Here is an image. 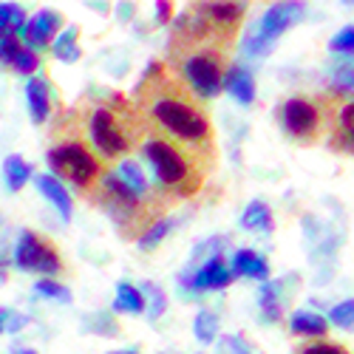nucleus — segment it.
Listing matches in <instances>:
<instances>
[{
    "label": "nucleus",
    "mask_w": 354,
    "mask_h": 354,
    "mask_svg": "<svg viewBox=\"0 0 354 354\" xmlns=\"http://www.w3.org/2000/svg\"><path fill=\"white\" fill-rule=\"evenodd\" d=\"M136 111L142 113L145 128L216 156L213 125L201 102L187 91V85L179 77L165 71L162 63H151L147 74L139 80Z\"/></svg>",
    "instance_id": "1"
},
{
    "label": "nucleus",
    "mask_w": 354,
    "mask_h": 354,
    "mask_svg": "<svg viewBox=\"0 0 354 354\" xmlns=\"http://www.w3.org/2000/svg\"><path fill=\"white\" fill-rule=\"evenodd\" d=\"M139 153L153 173L156 190L167 198H193L204 187V179H207L216 162V156L201 153L182 142H173L151 128H145Z\"/></svg>",
    "instance_id": "2"
},
{
    "label": "nucleus",
    "mask_w": 354,
    "mask_h": 354,
    "mask_svg": "<svg viewBox=\"0 0 354 354\" xmlns=\"http://www.w3.org/2000/svg\"><path fill=\"white\" fill-rule=\"evenodd\" d=\"M85 139L94 147V153L102 162H116L120 156L139 147L145 136V120L136 105L122 102L113 97L108 102H94L85 113Z\"/></svg>",
    "instance_id": "3"
},
{
    "label": "nucleus",
    "mask_w": 354,
    "mask_h": 354,
    "mask_svg": "<svg viewBox=\"0 0 354 354\" xmlns=\"http://www.w3.org/2000/svg\"><path fill=\"white\" fill-rule=\"evenodd\" d=\"M94 204L111 216V221L116 224L125 239H136L156 221V216L162 213L165 207V196H156V198H142L136 193H131L120 179L113 176V170H105L102 179L97 185V190L88 196Z\"/></svg>",
    "instance_id": "4"
},
{
    "label": "nucleus",
    "mask_w": 354,
    "mask_h": 354,
    "mask_svg": "<svg viewBox=\"0 0 354 354\" xmlns=\"http://www.w3.org/2000/svg\"><path fill=\"white\" fill-rule=\"evenodd\" d=\"M173 68L179 71L182 82L196 100H213L224 88V71H227V48L216 40H204L185 48H170Z\"/></svg>",
    "instance_id": "5"
},
{
    "label": "nucleus",
    "mask_w": 354,
    "mask_h": 354,
    "mask_svg": "<svg viewBox=\"0 0 354 354\" xmlns=\"http://www.w3.org/2000/svg\"><path fill=\"white\" fill-rule=\"evenodd\" d=\"M46 162H48V170H51L54 179L68 182L82 196H91L102 179V173H105V162L94 153V147L80 133L57 139L48 147Z\"/></svg>",
    "instance_id": "6"
},
{
    "label": "nucleus",
    "mask_w": 354,
    "mask_h": 354,
    "mask_svg": "<svg viewBox=\"0 0 354 354\" xmlns=\"http://www.w3.org/2000/svg\"><path fill=\"white\" fill-rule=\"evenodd\" d=\"M306 15V6L304 3H272L267 12H263L261 23H255L247 37H244V54L250 57H263V54H270L275 40L286 32L289 26H295L301 17Z\"/></svg>",
    "instance_id": "7"
},
{
    "label": "nucleus",
    "mask_w": 354,
    "mask_h": 354,
    "mask_svg": "<svg viewBox=\"0 0 354 354\" xmlns=\"http://www.w3.org/2000/svg\"><path fill=\"white\" fill-rule=\"evenodd\" d=\"M281 125L289 139L301 145H315L326 125V111L309 97H292L281 105Z\"/></svg>",
    "instance_id": "8"
},
{
    "label": "nucleus",
    "mask_w": 354,
    "mask_h": 354,
    "mask_svg": "<svg viewBox=\"0 0 354 354\" xmlns=\"http://www.w3.org/2000/svg\"><path fill=\"white\" fill-rule=\"evenodd\" d=\"M15 263L26 272H43V275L63 272V258L57 252V247L35 230L20 232V241L15 250Z\"/></svg>",
    "instance_id": "9"
},
{
    "label": "nucleus",
    "mask_w": 354,
    "mask_h": 354,
    "mask_svg": "<svg viewBox=\"0 0 354 354\" xmlns=\"http://www.w3.org/2000/svg\"><path fill=\"white\" fill-rule=\"evenodd\" d=\"M204 20H207L213 37L227 48L235 37V32H239V26L247 15V3H227V0H218V3H198L196 6Z\"/></svg>",
    "instance_id": "10"
},
{
    "label": "nucleus",
    "mask_w": 354,
    "mask_h": 354,
    "mask_svg": "<svg viewBox=\"0 0 354 354\" xmlns=\"http://www.w3.org/2000/svg\"><path fill=\"white\" fill-rule=\"evenodd\" d=\"M60 28H63V17L57 15V12H51V9H43V12H37L35 17L26 20V26L17 32V40H23L26 48L37 51V48H46L48 40H51L57 32H60Z\"/></svg>",
    "instance_id": "11"
},
{
    "label": "nucleus",
    "mask_w": 354,
    "mask_h": 354,
    "mask_svg": "<svg viewBox=\"0 0 354 354\" xmlns=\"http://www.w3.org/2000/svg\"><path fill=\"white\" fill-rule=\"evenodd\" d=\"M179 281L182 286H190V289H224L232 283V270L227 267V261L221 255H210L198 270H193V275L185 272Z\"/></svg>",
    "instance_id": "12"
},
{
    "label": "nucleus",
    "mask_w": 354,
    "mask_h": 354,
    "mask_svg": "<svg viewBox=\"0 0 354 354\" xmlns=\"http://www.w3.org/2000/svg\"><path fill=\"white\" fill-rule=\"evenodd\" d=\"M326 125L332 128L329 145L335 151L354 153V100L340 102L335 111H326Z\"/></svg>",
    "instance_id": "13"
},
{
    "label": "nucleus",
    "mask_w": 354,
    "mask_h": 354,
    "mask_svg": "<svg viewBox=\"0 0 354 354\" xmlns=\"http://www.w3.org/2000/svg\"><path fill=\"white\" fill-rule=\"evenodd\" d=\"M113 176H116V179H120L131 193H136V196H142V198H156V196H162L151 182H147L145 170H142L133 159L116 162V165H113ZM165 198H167V196H165Z\"/></svg>",
    "instance_id": "14"
},
{
    "label": "nucleus",
    "mask_w": 354,
    "mask_h": 354,
    "mask_svg": "<svg viewBox=\"0 0 354 354\" xmlns=\"http://www.w3.org/2000/svg\"><path fill=\"white\" fill-rule=\"evenodd\" d=\"M26 102H28V116H32V122L43 125L51 113V94H48V82L43 77H28Z\"/></svg>",
    "instance_id": "15"
},
{
    "label": "nucleus",
    "mask_w": 354,
    "mask_h": 354,
    "mask_svg": "<svg viewBox=\"0 0 354 354\" xmlns=\"http://www.w3.org/2000/svg\"><path fill=\"white\" fill-rule=\"evenodd\" d=\"M224 88L230 91L232 100H239L244 105H250L255 100V82H252V74L247 66H239V63L230 66L224 71Z\"/></svg>",
    "instance_id": "16"
},
{
    "label": "nucleus",
    "mask_w": 354,
    "mask_h": 354,
    "mask_svg": "<svg viewBox=\"0 0 354 354\" xmlns=\"http://www.w3.org/2000/svg\"><path fill=\"white\" fill-rule=\"evenodd\" d=\"M232 275H241V278H252V281H267L270 278V263L263 255L252 252V250H239L232 255Z\"/></svg>",
    "instance_id": "17"
},
{
    "label": "nucleus",
    "mask_w": 354,
    "mask_h": 354,
    "mask_svg": "<svg viewBox=\"0 0 354 354\" xmlns=\"http://www.w3.org/2000/svg\"><path fill=\"white\" fill-rule=\"evenodd\" d=\"M35 182H37V187H40V193L54 204L57 210H60V216L63 218H71V210H74V204H71V196H68V190H66V185L60 182V179H54L51 173H40V176H35Z\"/></svg>",
    "instance_id": "18"
},
{
    "label": "nucleus",
    "mask_w": 354,
    "mask_h": 354,
    "mask_svg": "<svg viewBox=\"0 0 354 354\" xmlns=\"http://www.w3.org/2000/svg\"><path fill=\"white\" fill-rule=\"evenodd\" d=\"M289 329H292V335H301V337H323L329 332V320L317 312L298 309L289 317Z\"/></svg>",
    "instance_id": "19"
},
{
    "label": "nucleus",
    "mask_w": 354,
    "mask_h": 354,
    "mask_svg": "<svg viewBox=\"0 0 354 354\" xmlns=\"http://www.w3.org/2000/svg\"><path fill=\"white\" fill-rule=\"evenodd\" d=\"M80 32L77 28H66V32H60L54 37L51 43V54L57 57V60H63V63H77L80 60Z\"/></svg>",
    "instance_id": "20"
},
{
    "label": "nucleus",
    "mask_w": 354,
    "mask_h": 354,
    "mask_svg": "<svg viewBox=\"0 0 354 354\" xmlns=\"http://www.w3.org/2000/svg\"><path fill=\"white\" fill-rule=\"evenodd\" d=\"M241 227L250 232H272V213L263 201H252L241 216Z\"/></svg>",
    "instance_id": "21"
},
{
    "label": "nucleus",
    "mask_w": 354,
    "mask_h": 354,
    "mask_svg": "<svg viewBox=\"0 0 354 354\" xmlns=\"http://www.w3.org/2000/svg\"><path fill=\"white\" fill-rule=\"evenodd\" d=\"M3 176H6V187L9 190H20L28 179H32V165L20 156H6L3 162Z\"/></svg>",
    "instance_id": "22"
},
{
    "label": "nucleus",
    "mask_w": 354,
    "mask_h": 354,
    "mask_svg": "<svg viewBox=\"0 0 354 354\" xmlns=\"http://www.w3.org/2000/svg\"><path fill=\"white\" fill-rule=\"evenodd\" d=\"M145 309V298L142 292L131 283H120L116 286V301H113V312H131V315H139Z\"/></svg>",
    "instance_id": "23"
},
{
    "label": "nucleus",
    "mask_w": 354,
    "mask_h": 354,
    "mask_svg": "<svg viewBox=\"0 0 354 354\" xmlns=\"http://www.w3.org/2000/svg\"><path fill=\"white\" fill-rule=\"evenodd\" d=\"M193 329H196V337L201 343H213L218 337V317L210 312V309H201L196 315V323H193Z\"/></svg>",
    "instance_id": "24"
},
{
    "label": "nucleus",
    "mask_w": 354,
    "mask_h": 354,
    "mask_svg": "<svg viewBox=\"0 0 354 354\" xmlns=\"http://www.w3.org/2000/svg\"><path fill=\"white\" fill-rule=\"evenodd\" d=\"M170 230H173V221H170V218H156L151 227H147V230L139 235V250H153Z\"/></svg>",
    "instance_id": "25"
},
{
    "label": "nucleus",
    "mask_w": 354,
    "mask_h": 354,
    "mask_svg": "<svg viewBox=\"0 0 354 354\" xmlns=\"http://www.w3.org/2000/svg\"><path fill=\"white\" fill-rule=\"evenodd\" d=\"M26 12L17 6V3H0V28H9V32H20L26 26Z\"/></svg>",
    "instance_id": "26"
},
{
    "label": "nucleus",
    "mask_w": 354,
    "mask_h": 354,
    "mask_svg": "<svg viewBox=\"0 0 354 354\" xmlns=\"http://www.w3.org/2000/svg\"><path fill=\"white\" fill-rule=\"evenodd\" d=\"M12 68H15L17 74L32 77V74L40 68V57H37V51H32V48L20 46V51L15 54V60H12Z\"/></svg>",
    "instance_id": "27"
},
{
    "label": "nucleus",
    "mask_w": 354,
    "mask_h": 354,
    "mask_svg": "<svg viewBox=\"0 0 354 354\" xmlns=\"http://www.w3.org/2000/svg\"><path fill=\"white\" fill-rule=\"evenodd\" d=\"M20 40L15 32H9V28H0V66H12L15 54L20 51Z\"/></svg>",
    "instance_id": "28"
},
{
    "label": "nucleus",
    "mask_w": 354,
    "mask_h": 354,
    "mask_svg": "<svg viewBox=\"0 0 354 354\" xmlns=\"http://www.w3.org/2000/svg\"><path fill=\"white\" fill-rule=\"evenodd\" d=\"M261 309L267 320H281V306H278V283H267L261 289Z\"/></svg>",
    "instance_id": "29"
},
{
    "label": "nucleus",
    "mask_w": 354,
    "mask_h": 354,
    "mask_svg": "<svg viewBox=\"0 0 354 354\" xmlns=\"http://www.w3.org/2000/svg\"><path fill=\"white\" fill-rule=\"evenodd\" d=\"M329 48H332L335 54H340V57H354V26L340 28V32L332 37Z\"/></svg>",
    "instance_id": "30"
},
{
    "label": "nucleus",
    "mask_w": 354,
    "mask_h": 354,
    "mask_svg": "<svg viewBox=\"0 0 354 354\" xmlns=\"http://www.w3.org/2000/svg\"><path fill=\"white\" fill-rule=\"evenodd\" d=\"M37 292L43 295V298H51V301H60V304H68L71 301V292L63 286V283H57L51 278H43L37 281Z\"/></svg>",
    "instance_id": "31"
},
{
    "label": "nucleus",
    "mask_w": 354,
    "mask_h": 354,
    "mask_svg": "<svg viewBox=\"0 0 354 354\" xmlns=\"http://www.w3.org/2000/svg\"><path fill=\"white\" fill-rule=\"evenodd\" d=\"M329 320L335 323V326H340V329H354V301H343V304H337L332 312H329Z\"/></svg>",
    "instance_id": "32"
},
{
    "label": "nucleus",
    "mask_w": 354,
    "mask_h": 354,
    "mask_svg": "<svg viewBox=\"0 0 354 354\" xmlns=\"http://www.w3.org/2000/svg\"><path fill=\"white\" fill-rule=\"evenodd\" d=\"M139 292H145L142 298H151V304H153V306H151V317L156 320V317L165 312V295H162V289H159L156 283H151V281H147V283H145Z\"/></svg>",
    "instance_id": "33"
},
{
    "label": "nucleus",
    "mask_w": 354,
    "mask_h": 354,
    "mask_svg": "<svg viewBox=\"0 0 354 354\" xmlns=\"http://www.w3.org/2000/svg\"><path fill=\"white\" fill-rule=\"evenodd\" d=\"M298 354H348V348H343L337 343H329V340H317V343L304 346Z\"/></svg>",
    "instance_id": "34"
},
{
    "label": "nucleus",
    "mask_w": 354,
    "mask_h": 354,
    "mask_svg": "<svg viewBox=\"0 0 354 354\" xmlns=\"http://www.w3.org/2000/svg\"><path fill=\"white\" fill-rule=\"evenodd\" d=\"M0 317H3V332H17L26 326V317L20 312H6V309H0Z\"/></svg>",
    "instance_id": "35"
},
{
    "label": "nucleus",
    "mask_w": 354,
    "mask_h": 354,
    "mask_svg": "<svg viewBox=\"0 0 354 354\" xmlns=\"http://www.w3.org/2000/svg\"><path fill=\"white\" fill-rule=\"evenodd\" d=\"M224 351H227V354H252L241 337H227V340H224Z\"/></svg>",
    "instance_id": "36"
},
{
    "label": "nucleus",
    "mask_w": 354,
    "mask_h": 354,
    "mask_svg": "<svg viewBox=\"0 0 354 354\" xmlns=\"http://www.w3.org/2000/svg\"><path fill=\"white\" fill-rule=\"evenodd\" d=\"M156 15H159V23H162V26H167V23H170V17H173V6L162 0V3H156Z\"/></svg>",
    "instance_id": "37"
},
{
    "label": "nucleus",
    "mask_w": 354,
    "mask_h": 354,
    "mask_svg": "<svg viewBox=\"0 0 354 354\" xmlns=\"http://www.w3.org/2000/svg\"><path fill=\"white\" fill-rule=\"evenodd\" d=\"M6 281V263H0V283Z\"/></svg>",
    "instance_id": "38"
},
{
    "label": "nucleus",
    "mask_w": 354,
    "mask_h": 354,
    "mask_svg": "<svg viewBox=\"0 0 354 354\" xmlns=\"http://www.w3.org/2000/svg\"><path fill=\"white\" fill-rule=\"evenodd\" d=\"M15 354H37L35 348H20V351H15Z\"/></svg>",
    "instance_id": "39"
},
{
    "label": "nucleus",
    "mask_w": 354,
    "mask_h": 354,
    "mask_svg": "<svg viewBox=\"0 0 354 354\" xmlns=\"http://www.w3.org/2000/svg\"><path fill=\"white\" fill-rule=\"evenodd\" d=\"M111 354H136V351H111Z\"/></svg>",
    "instance_id": "40"
},
{
    "label": "nucleus",
    "mask_w": 354,
    "mask_h": 354,
    "mask_svg": "<svg viewBox=\"0 0 354 354\" xmlns=\"http://www.w3.org/2000/svg\"><path fill=\"white\" fill-rule=\"evenodd\" d=\"M0 332H3V317H0Z\"/></svg>",
    "instance_id": "41"
}]
</instances>
